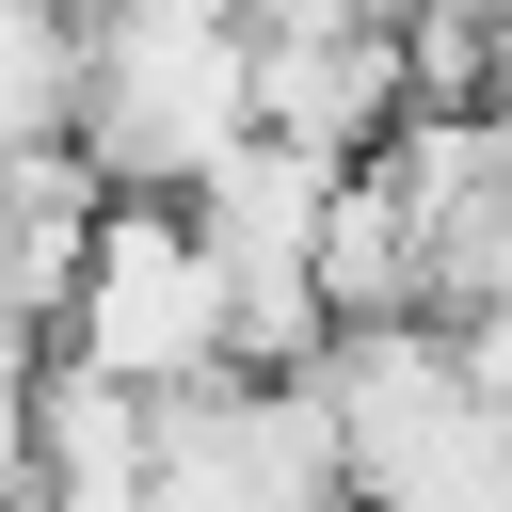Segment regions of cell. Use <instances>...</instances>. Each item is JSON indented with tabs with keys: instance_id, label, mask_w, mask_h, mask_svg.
<instances>
[{
	"instance_id": "cell-1",
	"label": "cell",
	"mask_w": 512,
	"mask_h": 512,
	"mask_svg": "<svg viewBox=\"0 0 512 512\" xmlns=\"http://www.w3.org/2000/svg\"><path fill=\"white\" fill-rule=\"evenodd\" d=\"M256 144V32L144 0L112 32H80V176L112 208H192L224 160Z\"/></svg>"
},
{
	"instance_id": "cell-2",
	"label": "cell",
	"mask_w": 512,
	"mask_h": 512,
	"mask_svg": "<svg viewBox=\"0 0 512 512\" xmlns=\"http://www.w3.org/2000/svg\"><path fill=\"white\" fill-rule=\"evenodd\" d=\"M48 368L128 384V400H208V384H240V304H224V272H208V240H192V208H112V224H96V256H80V288H64Z\"/></svg>"
},
{
	"instance_id": "cell-3",
	"label": "cell",
	"mask_w": 512,
	"mask_h": 512,
	"mask_svg": "<svg viewBox=\"0 0 512 512\" xmlns=\"http://www.w3.org/2000/svg\"><path fill=\"white\" fill-rule=\"evenodd\" d=\"M320 224H336V160H304V144H240L192 192V240H208V272L240 304V384H304L336 352V320H320Z\"/></svg>"
},
{
	"instance_id": "cell-4",
	"label": "cell",
	"mask_w": 512,
	"mask_h": 512,
	"mask_svg": "<svg viewBox=\"0 0 512 512\" xmlns=\"http://www.w3.org/2000/svg\"><path fill=\"white\" fill-rule=\"evenodd\" d=\"M144 512H352L320 384H208L160 400V496Z\"/></svg>"
},
{
	"instance_id": "cell-5",
	"label": "cell",
	"mask_w": 512,
	"mask_h": 512,
	"mask_svg": "<svg viewBox=\"0 0 512 512\" xmlns=\"http://www.w3.org/2000/svg\"><path fill=\"white\" fill-rule=\"evenodd\" d=\"M416 128V64H400V16H352V32H256V144H304V160H384Z\"/></svg>"
},
{
	"instance_id": "cell-6",
	"label": "cell",
	"mask_w": 512,
	"mask_h": 512,
	"mask_svg": "<svg viewBox=\"0 0 512 512\" xmlns=\"http://www.w3.org/2000/svg\"><path fill=\"white\" fill-rule=\"evenodd\" d=\"M80 160V16L64 0H0V176Z\"/></svg>"
},
{
	"instance_id": "cell-7",
	"label": "cell",
	"mask_w": 512,
	"mask_h": 512,
	"mask_svg": "<svg viewBox=\"0 0 512 512\" xmlns=\"http://www.w3.org/2000/svg\"><path fill=\"white\" fill-rule=\"evenodd\" d=\"M256 32H352V16H416V0H240Z\"/></svg>"
}]
</instances>
